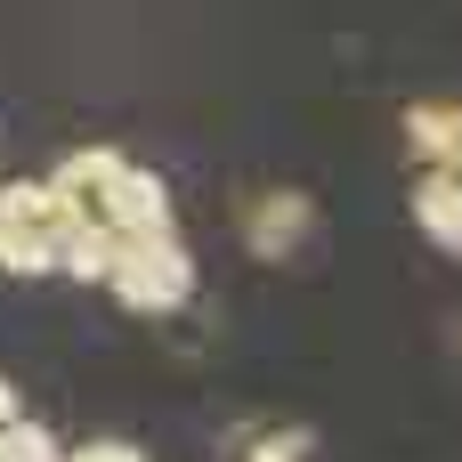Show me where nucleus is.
I'll return each instance as SVG.
<instances>
[{
	"label": "nucleus",
	"mask_w": 462,
	"mask_h": 462,
	"mask_svg": "<svg viewBox=\"0 0 462 462\" xmlns=\"http://www.w3.org/2000/svg\"><path fill=\"white\" fill-rule=\"evenodd\" d=\"M106 292L130 317H171V309L195 300V260H187V244L171 227H138V236H122V252L106 268Z\"/></svg>",
	"instance_id": "1"
},
{
	"label": "nucleus",
	"mask_w": 462,
	"mask_h": 462,
	"mask_svg": "<svg viewBox=\"0 0 462 462\" xmlns=\"http://www.w3.org/2000/svg\"><path fill=\"white\" fill-rule=\"evenodd\" d=\"M65 219H73V211L49 195V179L0 187V276H49V268H57Z\"/></svg>",
	"instance_id": "2"
},
{
	"label": "nucleus",
	"mask_w": 462,
	"mask_h": 462,
	"mask_svg": "<svg viewBox=\"0 0 462 462\" xmlns=\"http://www.w3.org/2000/svg\"><path fill=\"white\" fill-rule=\"evenodd\" d=\"M97 219H114L122 236H138V227H171V187H162L154 171L122 162V171L106 179V195H97Z\"/></svg>",
	"instance_id": "3"
},
{
	"label": "nucleus",
	"mask_w": 462,
	"mask_h": 462,
	"mask_svg": "<svg viewBox=\"0 0 462 462\" xmlns=\"http://www.w3.org/2000/svg\"><path fill=\"white\" fill-rule=\"evenodd\" d=\"M244 236H252V252H260V260H284V252L309 236V195H292V187H268V195H252V211H244Z\"/></svg>",
	"instance_id": "4"
},
{
	"label": "nucleus",
	"mask_w": 462,
	"mask_h": 462,
	"mask_svg": "<svg viewBox=\"0 0 462 462\" xmlns=\"http://www.w3.org/2000/svg\"><path fill=\"white\" fill-rule=\"evenodd\" d=\"M114 171H122V154H114V146H73V154L49 171V195L81 219V211H97V195H106V179H114Z\"/></svg>",
	"instance_id": "5"
},
{
	"label": "nucleus",
	"mask_w": 462,
	"mask_h": 462,
	"mask_svg": "<svg viewBox=\"0 0 462 462\" xmlns=\"http://www.w3.org/2000/svg\"><path fill=\"white\" fill-rule=\"evenodd\" d=\"M414 219H422V236H430L439 252H455V244H462V195H455V162H430V179L414 187Z\"/></svg>",
	"instance_id": "6"
},
{
	"label": "nucleus",
	"mask_w": 462,
	"mask_h": 462,
	"mask_svg": "<svg viewBox=\"0 0 462 462\" xmlns=\"http://www.w3.org/2000/svg\"><path fill=\"white\" fill-rule=\"evenodd\" d=\"M406 146L422 162H455V106H414L406 114Z\"/></svg>",
	"instance_id": "7"
},
{
	"label": "nucleus",
	"mask_w": 462,
	"mask_h": 462,
	"mask_svg": "<svg viewBox=\"0 0 462 462\" xmlns=\"http://www.w3.org/2000/svg\"><path fill=\"white\" fill-rule=\"evenodd\" d=\"M41 462V455H57V439H49V430H41V422H24V414H8V422H0V462Z\"/></svg>",
	"instance_id": "8"
},
{
	"label": "nucleus",
	"mask_w": 462,
	"mask_h": 462,
	"mask_svg": "<svg viewBox=\"0 0 462 462\" xmlns=\"http://www.w3.org/2000/svg\"><path fill=\"white\" fill-rule=\"evenodd\" d=\"M252 455H309V430H268L252 439Z\"/></svg>",
	"instance_id": "9"
},
{
	"label": "nucleus",
	"mask_w": 462,
	"mask_h": 462,
	"mask_svg": "<svg viewBox=\"0 0 462 462\" xmlns=\"http://www.w3.org/2000/svg\"><path fill=\"white\" fill-rule=\"evenodd\" d=\"M81 455H97V462H130V455H138V447H130V439H89Z\"/></svg>",
	"instance_id": "10"
},
{
	"label": "nucleus",
	"mask_w": 462,
	"mask_h": 462,
	"mask_svg": "<svg viewBox=\"0 0 462 462\" xmlns=\"http://www.w3.org/2000/svg\"><path fill=\"white\" fill-rule=\"evenodd\" d=\"M8 414H24V406H16V390H8V382H0V422H8Z\"/></svg>",
	"instance_id": "11"
}]
</instances>
